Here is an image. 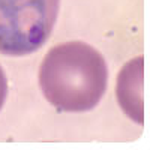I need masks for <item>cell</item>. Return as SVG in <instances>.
I'll use <instances>...</instances> for the list:
<instances>
[{
	"label": "cell",
	"instance_id": "cell-1",
	"mask_svg": "<svg viewBox=\"0 0 150 150\" xmlns=\"http://www.w3.org/2000/svg\"><path fill=\"white\" fill-rule=\"evenodd\" d=\"M108 68L92 45L71 41L53 47L39 68V86L45 99L59 111L83 112L102 99Z\"/></svg>",
	"mask_w": 150,
	"mask_h": 150
},
{
	"label": "cell",
	"instance_id": "cell-2",
	"mask_svg": "<svg viewBox=\"0 0 150 150\" xmlns=\"http://www.w3.org/2000/svg\"><path fill=\"white\" fill-rule=\"evenodd\" d=\"M60 0H0V53L27 56L48 41Z\"/></svg>",
	"mask_w": 150,
	"mask_h": 150
},
{
	"label": "cell",
	"instance_id": "cell-3",
	"mask_svg": "<svg viewBox=\"0 0 150 150\" xmlns=\"http://www.w3.org/2000/svg\"><path fill=\"white\" fill-rule=\"evenodd\" d=\"M143 81H144V57L138 56L125 63L117 75L116 96L123 112L135 123H144L143 102Z\"/></svg>",
	"mask_w": 150,
	"mask_h": 150
},
{
	"label": "cell",
	"instance_id": "cell-4",
	"mask_svg": "<svg viewBox=\"0 0 150 150\" xmlns=\"http://www.w3.org/2000/svg\"><path fill=\"white\" fill-rule=\"evenodd\" d=\"M8 95V80H6V75L0 66V110H2L3 104H5V99Z\"/></svg>",
	"mask_w": 150,
	"mask_h": 150
}]
</instances>
